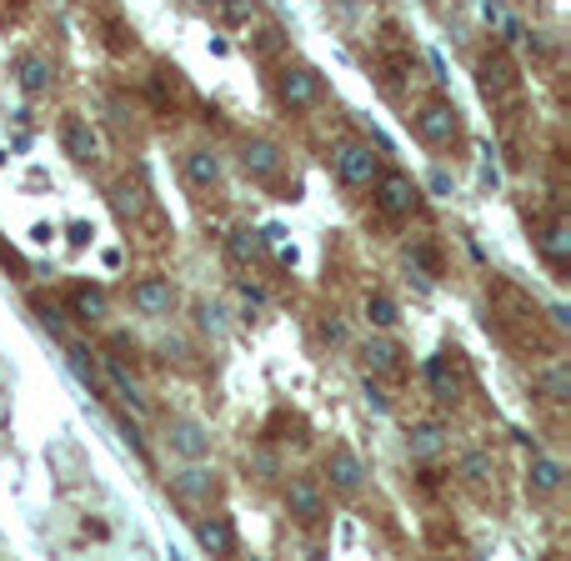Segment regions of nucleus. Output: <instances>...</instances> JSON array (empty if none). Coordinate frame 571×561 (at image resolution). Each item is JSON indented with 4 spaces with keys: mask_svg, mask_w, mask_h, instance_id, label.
<instances>
[{
    "mask_svg": "<svg viewBox=\"0 0 571 561\" xmlns=\"http://www.w3.org/2000/svg\"><path fill=\"white\" fill-rule=\"evenodd\" d=\"M322 341H331V347H341V341H346V322H341V316H322Z\"/></svg>",
    "mask_w": 571,
    "mask_h": 561,
    "instance_id": "obj_31",
    "label": "nucleus"
},
{
    "mask_svg": "<svg viewBox=\"0 0 571 561\" xmlns=\"http://www.w3.org/2000/svg\"><path fill=\"white\" fill-rule=\"evenodd\" d=\"M131 306L141 311V316H171V306H176V287H171L166 276H145V281H136L131 287Z\"/></svg>",
    "mask_w": 571,
    "mask_h": 561,
    "instance_id": "obj_6",
    "label": "nucleus"
},
{
    "mask_svg": "<svg viewBox=\"0 0 571 561\" xmlns=\"http://www.w3.org/2000/svg\"><path fill=\"white\" fill-rule=\"evenodd\" d=\"M547 396L551 401H567V361H557V366L547 371Z\"/></svg>",
    "mask_w": 571,
    "mask_h": 561,
    "instance_id": "obj_29",
    "label": "nucleus"
},
{
    "mask_svg": "<svg viewBox=\"0 0 571 561\" xmlns=\"http://www.w3.org/2000/svg\"><path fill=\"white\" fill-rule=\"evenodd\" d=\"M186 180L196 186V191L221 186V155H215V151H190L186 155Z\"/></svg>",
    "mask_w": 571,
    "mask_h": 561,
    "instance_id": "obj_14",
    "label": "nucleus"
},
{
    "mask_svg": "<svg viewBox=\"0 0 571 561\" xmlns=\"http://www.w3.org/2000/svg\"><path fill=\"white\" fill-rule=\"evenodd\" d=\"M322 75L311 71V66H286L281 81H276V96H281L286 110H311L316 101H322Z\"/></svg>",
    "mask_w": 571,
    "mask_h": 561,
    "instance_id": "obj_3",
    "label": "nucleus"
},
{
    "mask_svg": "<svg viewBox=\"0 0 571 561\" xmlns=\"http://www.w3.org/2000/svg\"><path fill=\"white\" fill-rule=\"evenodd\" d=\"M366 316H371V326H381V331H386V326H396V322H401V316H396V301L386 296V291H376V296L366 301Z\"/></svg>",
    "mask_w": 571,
    "mask_h": 561,
    "instance_id": "obj_25",
    "label": "nucleus"
},
{
    "mask_svg": "<svg viewBox=\"0 0 571 561\" xmlns=\"http://www.w3.org/2000/svg\"><path fill=\"white\" fill-rule=\"evenodd\" d=\"M71 371H75V376H81V386H85V391H91V396H101V391H106V386H101V376H95V366H91V361H85V351H81V347H71Z\"/></svg>",
    "mask_w": 571,
    "mask_h": 561,
    "instance_id": "obj_27",
    "label": "nucleus"
},
{
    "mask_svg": "<svg viewBox=\"0 0 571 561\" xmlns=\"http://www.w3.org/2000/svg\"><path fill=\"white\" fill-rule=\"evenodd\" d=\"M431 191H436V196H452V176H446V171H431Z\"/></svg>",
    "mask_w": 571,
    "mask_h": 561,
    "instance_id": "obj_35",
    "label": "nucleus"
},
{
    "mask_svg": "<svg viewBox=\"0 0 571 561\" xmlns=\"http://www.w3.org/2000/svg\"><path fill=\"white\" fill-rule=\"evenodd\" d=\"M261 231H250V226H241V231H231V241H226V252H231V261H250V256H261Z\"/></svg>",
    "mask_w": 571,
    "mask_h": 561,
    "instance_id": "obj_23",
    "label": "nucleus"
},
{
    "mask_svg": "<svg viewBox=\"0 0 571 561\" xmlns=\"http://www.w3.org/2000/svg\"><path fill=\"white\" fill-rule=\"evenodd\" d=\"M91 236H95V231L85 226V221H75V226H71V241H75V246H85V241H91Z\"/></svg>",
    "mask_w": 571,
    "mask_h": 561,
    "instance_id": "obj_37",
    "label": "nucleus"
},
{
    "mask_svg": "<svg viewBox=\"0 0 571 561\" xmlns=\"http://www.w3.org/2000/svg\"><path fill=\"white\" fill-rule=\"evenodd\" d=\"M171 487H176L186 502H206V496L215 491V471H206V466H186V471L171 477Z\"/></svg>",
    "mask_w": 571,
    "mask_h": 561,
    "instance_id": "obj_17",
    "label": "nucleus"
},
{
    "mask_svg": "<svg viewBox=\"0 0 571 561\" xmlns=\"http://www.w3.org/2000/svg\"><path fill=\"white\" fill-rule=\"evenodd\" d=\"M536 246H541V256H547L557 271H567V261H571V221H551V226L536 236Z\"/></svg>",
    "mask_w": 571,
    "mask_h": 561,
    "instance_id": "obj_13",
    "label": "nucleus"
},
{
    "mask_svg": "<svg viewBox=\"0 0 571 561\" xmlns=\"http://www.w3.org/2000/svg\"><path fill=\"white\" fill-rule=\"evenodd\" d=\"M326 477H331L336 491H361V477H366V466H361V456L351 452V446H336L331 456H326Z\"/></svg>",
    "mask_w": 571,
    "mask_h": 561,
    "instance_id": "obj_8",
    "label": "nucleus"
},
{
    "mask_svg": "<svg viewBox=\"0 0 571 561\" xmlns=\"http://www.w3.org/2000/svg\"><path fill=\"white\" fill-rule=\"evenodd\" d=\"M366 401H371V411H386V407H392V401H386V391H381V386H371V382H366Z\"/></svg>",
    "mask_w": 571,
    "mask_h": 561,
    "instance_id": "obj_34",
    "label": "nucleus"
},
{
    "mask_svg": "<svg viewBox=\"0 0 571 561\" xmlns=\"http://www.w3.org/2000/svg\"><path fill=\"white\" fill-rule=\"evenodd\" d=\"M221 15H226L231 25H241V21H250V15H256V0H226V11H221Z\"/></svg>",
    "mask_w": 571,
    "mask_h": 561,
    "instance_id": "obj_30",
    "label": "nucleus"
},
{
    "mask_svg": "<svg viewBox=\"0 0 571 561\" xmlns=\"http://www.w3.org/2000/svg\"><path fill=\"white\" fill-rule=\"evenodd\" d=\"M512 85H516L512 60H506V56H487V60H481V91H487V101L501 96V91H512Z\"/></svg>",
    "mask_w": 571,
    "mask_h": 561,
    "instance_id": "obj_18",
    "label": "nucleus"
},
{
    "mask_svg": "<svg viewBox=\"0 0 571 561\" xmlns=\"http://www.w3.org/2000/svg\"><path fill=\"white\" fill-rule=\"evenodd\" d=\"M376 206H381V215L401 221V215H411L421 206V186L406 171H386V176H376Z\"/></svg>",
    "mask_w": 571,
    "mask_h": 561,
    "instance_id": "obj_1",
    "label": "nucleus"
},
{
    "mask_svg": "<svg viewBox=\"0 0 571 561\" xmlns=\"http://www.w3.org/2000/svg\"><path fill=\"white\" fill-rule=\"evenodd\" d=\"M446 446V431L436 426V421H421V426H411L406 431V452L417 456V461H431V456Z\"/></svg>",
    "mask_w": 571,
    "mask_h": 561,
    "instance_id": "obj_16",
    "label": "nucleus"
},
{
    "mask_svg": "<svg viewBox=\"0 0 571 561\" xmlns=\"http://www.w3.org/2000/svg\"><path fill=\"white\" fill-rule=\"evenodd\" d=\"M110 206H116L120 221H136V215L145 211V186H136V180H120V186H110Z\"/></svg>",
    "mask_w": 571,
    "mask_h": 561,
    "instance_id": "obj_19",
    "label": "nucleus"
},
{
    "mask_svg": "<svg viewBox=\"0 0 571 561\" xmlns=\"http://www.w3.org/2000/svg\"><path fill=\"white\" fill-rule=\"evenodd\" d=\"M171 446H176L180 456H190V461H201V456L211 452V436H206V426H196V421H171Z\"/></svg>",
    "mask_w": 571,
    "mask_h": 561,
    "instance_id": "obj_15",
    "label": "nucleus"
},
{
    "mask_svg": "<svg viewBox=\"0 0 571 561\" xmlns=\"http://www.w3.org/2000/svg\"><path fill=\"white\" fill-rule=\"evenodd\" d=\"M366 361H371V371H401V347H392V341H371L366 347Z\"/></svg>",
    "mask_w": 571,
    "mask_h": 561,
    "instance_id": "obj_24",
    "label": "nucleus"
},
{
    "mask_svg": "<svg viewBox=\"0 0 571 561\" xmlns=\"http://www.w3.org/2000/svg\"><path fill=\"white\" fill-rule=\"evenodd\" d=\"M462 477H466V481H487V477H491V456H487V452H471V456L462 461Z\"/></svg>",
    "mask_w": 571,
    "mask_h": 561,
    "instance_id": "obj_28",
    "label": "nucleus"
},
{
    "mask_svg": "<svg viewBox=\"0 0 571 561\" xmlns=\"http://www.w3.org/2000/svg\"><path fill=\"white\" fill-rule=\"evenodd\" d=\"M60 141H66V155H71V161H81V166H91L95 155H101V141H95V131L85 126V120H75V116L60 126Z\"/></svg>",
    "mask_w": 571,
    "mask_h": 561,
    "instance_id": "obj_9",
    "label": "nucleus"
},
{
    "mask_svg": "<svg viewBox=\"0 0 571 561\" xmlns=\"http://www.w3.org/2000/svg\"><path fill=\"white\" fill-rule=\"evenodd\" d=\"M71 311H75V322H101V316H106V291L101 287H75L71 291Z\"/></svg>",
    "mask_w": 571,
    "mask_h": 561,
    "instance_id": "obj_20",
    "label": "nucleus"
},
{
    "mask_svg": "<svg viewBox=\"0 0 571 561\" xmlns=\"http://www.w3.org/2000/svg\"><path fill=\"white\" fill-rule=\"evenodd\" d=\"M526 481H532V491L551 496V491L561 487V466L551 461V456H532V471H526Z\"/></svg>",
    "mask_w": 571,
    "mask_h": 561,
    "instance_id": "obj_21",
    "label": "nucleus"
},
{
    "mask_svg": "<svg viewBox=\"0 0 571 561\" xmlns=\"http://www.w3.org/2000/svg\"><path fill=\"white\" fill-rule=\"evenodd\" d=\"M241 301H246V306H266V291L261 287H241Z\"/></svg>",
    "mask_w": 571,
    "mask_h": 561,
    "instance_id": "obj_36",
    "label": "nucleus"
},
{
    "mask_svg": "<svg viewBox=\"0 0 571 561\" xmlns=\"http://www.w3.org/2000/svg\"><path fill=\"white\" fill-rule=\"evenodd\" d=\"M15 75H21V91H25V96H46L50 81H56V71H50L46 56H21V60H15Z\"/></svg>",
    "mask_w": 571,
    "mask_h": 561,
    "instance_id": "obj_12",
    "label": "nucleus"
},
{
    "mask_svg": "<svg viewBox=\"0 0 571 561\" xmlns=\"http://www.w3.org/2000/svg\"><path fill=\"white\" fill-rule=\"evenodd\" d=\"M417 136H421L427 145H452L456 136H462V116H456L452 101H431V106H421Z\"/></svg>",
    "mask_w": 571,
    "mask_h": 561,
    "instance_id": "obj_4",
    "label": "nucleus"
},
{
    "mask_svg": "<svg viewBox=\"0 0 571 561\" xmlns=\"http://www.w3.org/2000/svg\"><path fill=\"white\" fill-rule=\"evenodd\" d=\"M201 326H206L211 336L226 331V322H221V306H201Z\"/></svg>",
    "mask_w": 571,
    "mask_h": 561,
    "instance_id": "obj_33",
    "label": "nucleus"
},
{
    "mask_svg": "<svg viewBox=\"0 0 571 561\" xmlns=\"http://www.w3.org/2000/svg\"><path fill=\"white\" fill-rule=\"evenodd\" d=\"M196 5H221V0H196Z\"/></svg>",
    "mask_w": 571,
    "mask_h": 561,
    "instance_id": "obj_38",
    "label": "nucleus"
},
{
    "mask_svg": "<svg viewBox=\"0 0 571 561\" xmlns=\"http://www.w3.org/2000/svg\"><path fill=\"white\" fill-rule=\"evenodd\" d=\"M286 512L296 516L301 526H316L326 516V502H322V487H316V481H291V487H286Z\"/></svg>",
    "mask_w": 571,
    "mask_h": 561,
    "instance_id": "obj_7",
    "label": "nucleus"
},
{
    "mask_svg": "<svg viewBox=\"0 0 571 561\" xmlns=\"http://www.w3.org/2000/svg\"><path fill=\"white\" fill-rule=\"evenodd\" d=\"M406 261L421 271V281H436V276H441V256L431 252V246H411V252H406Z\"/></svg>",
    "mask_w": 571,
    "mask_h": 561,
    "instance_id": "obj_26",
    "label": "nucleus"
},
{
    "mask_svg": "<svg viewBox=\"0 0 571 561\" xmlns=\"http://www.w3.org/2000/svg\"><path fill=\"white\" fill-rule=\"evenodd\" d=\"M241 166H246V176L271 180L276 171H281V151H276L271 141H246V151H241Z\"/></svg>",
    "mask_w": 571,
    "mask_h": 561,
    "instance_id": "obj_11",
    "label": "nucleus"
},
{
    "mask_svg": "<svg viewBox=\"0 0 571 561\" xmlns=\"http://www.w3.org/2000/svg\"><path fill=\"white\" fill-rule=\"evenodd\" d=\"M106 376H110V386L120 391V401H126V407H131V411H145L141 386H136L131 376H126V366H120V361H106Z\"/></svg>",
    "mask_w": 571,
    "mask_h": 561,
    "instance_id": "obj_22",
    "label": "nucleus"
},
{
    "mask_svg": "<svg viewBox=\"0 0 571 561\" xmlns=\"http://www.w3.org/2000/svg\"><path fill=\"white\" fill-rule=\"evenodd\" d=\"M336 176H341L346 186H371V180L381 176L371 145L366 141H346L341 151H336Z\"/></svg>",
    "mask_w": 571,
    "mask_h": 561,
    "instance_id": "obj_5",
    "label": "nucleus"
},
{
    "mask_svg": "<svg viewBox=\"0 0 571 561\" xmlns=\"http://www.w3.org/2000/svg\"><path fill=\"white\" fill-rule=\"evenodd\" d=\"M196 541H201L211 557H236V526L226 516H211V522L196 526Z\"/></svg>",
    "mask_w": 571,
    "mask_h": 561,
    "instance_id": "obj_10",
    "label": "nucleus"
},
{
    "mask_svg": "<svg viewBox=\"0 0 571 561\" xmlns=\"http://www.w3.org/2000/svg\"><path fill=\"white\" fill-rule=\"evenodd\" d=\"M36 316H40V326H46L50 336H60V311L50 306V301H36Z\"/></svg>",
    "mask_w": 571,
    "mask_h": 561,
    "instance_id": "obj_32",
    "label": "nucleus"
},
{
    "mask_svg": "<svg viewBox=\"0 0 571 561\" xmlns=\"http://www.w3.org/2000/svg\"><path fill=\"white\" fill-rule=\"evenodd\" d=\"M427 382H431V396H436V401H462V391H466V357L456 347H446L441 357L427 361Z\"/></svg>",
    "mask_w": 571,
    "mask_h": 561,
    "instance_id": "obj_2",
    "label": "nucleus"
}]
</instances>
